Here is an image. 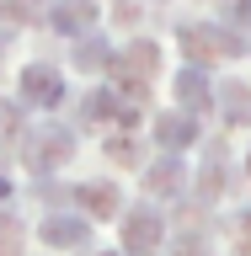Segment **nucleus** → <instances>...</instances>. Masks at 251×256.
Wrapping results in <instances>:
<instances>
[{
	"instance_id": "nucleus-1",
	"label": "nucleus",
	"mask_w": 251,
	"mask_h": 256,
	"mask_svg": "<svg viewBox=\"0 0 251 256\" xmlns=\"http://www.w3.org/2000/svg\"><path fill=\"white\" fill-rule=\"evenodd\" d=\"M22 96H27L32 107H59V96H64L59 70H48V64H27V75H22Z\"/></svg>"
},
{
	"instance_id": "nucleus-2",
	"label": "nucleus",
	"mask_w": 251,
	"mask_h": 256,
	"mask_svg": "<svg viewBox=\"0 0 251 256\" xmlns=\"http://www.w3.org/2000/svg\"><path fill=\"white\" fill-rule=\"evenodd\" d=\"M48 22H54L59 32H86L96 22V0H54Z\"/></svg>"
},
{
	"instance_id": "nucleus-3",
	"label": "nucleus",
	"mask_w": 251,
	"mask_h": 256,
	"mask_svg": "<svg viewBox=\"0 0 251 256\" xmlns=\"http://www.w3.org/2000/svg\"><path fill=\"white\" fill-rule=\"evenodd\" d=\"M182 43L192 48V59H219V54H230V48H235L219 27H187V32H182Z\"/></svg>"
},
{
	"instance_id": "nucleus-4",
	"label": "nucleus",
	"mask_w": 251,
	"mask_h": 256,
	"mask_svg": "<svg viewBox=\"0 0 251 256\" xmlns=\"http://www.w3.org/2000/svg\"><path fill=\"white\" fill-rule=\"evenodd\" d=\"M176 102H187V112H203L208 107V80H203V70H182V75H176Z\"/></svg>"
},
{
	"instance_id": "nucleus-5",
	"label": "nucleus",
	"mask_w": 251,
	"mask_h": 256,
	"mask_svg": "<svg viewBox=\"0 0 251 256\" xmlns=\"http://www.w3.org/2000/svg\"><path fill=\"white\" fill-rule=\"evenodd\" d=\"M192 139H198V128H192V118H182V112H171V118H160V144H166V150H176V144L187 150Z\"/></svg>"
},
{
	"instance_id": "nucleus-6",
	"label": "nucleus",
	"mask_w": 251,
	"mask_h": 256,
	"mask_svg": "<svg viewBox=\"0 0 251 256\" xmlns=\"http://www.w3.org/2000/svg\"><path fill=\"white\" fill-rule=\"evenodd\" d=\"M219 107H224V118H230V123H251V91H246V86H224Z\"/></svg>"
},
{
	"instance_id": "nucleus-7",
	"label": "nucleus",
	"mask_w": 251,
	"mask_h": 256,
	"mask_svg": "<svg viewBox=\"0 0 251 256\" xmlns=\"http://www.w3.org/2000/svg\"><path fill=\"white\" fill-rule=\"evenodd\" d=\"M70 150H75V139H70V134H43V139H38V150H32V166H43V160H64Z\"/></svg>"
},
{
	"instance_id": "nucleus-8",
	"label": "nucleus",
	"mask_w": 251,
	"mask_h": 256,
	"mask_svg": "<svg viewBox=\"0 0 251 256\" xmlns=\"http://www.w3.org/2000/svg\"><path fill=\"white\" fill-rule=\"evenodd\" d=\"M80 235H86V224H80V219H48L43 224V240H48V246H75Z\"/></svg>"
},
{
	"instance_id": "nucleus-9",
	"label": "nucleus",
	"mask_w": 251,
	"mask_h": 256,
	"mask_svg": "<svg viewBox=\"0 0 251 256\" xmlns=\"http://www.w3.org/2000/svg\"><path fill=\"white\" fill-rule=\"evenodd\" d=\"M80 203H86V208H102V214H112V208H118V192H112L107 182H102V187H80Z\"/></svg>"
},
{
	"instance_id": "nucleus-10",
	"label": "nucleus",
	"mask_w": 251,
	"mask_h": 256,
	"mask_svg": "<svg viewBox=\"0 0 251 256\" xmlns=\"http://www.w3.org/2000/svg\"><path fill=\"white\" fill-rule=\"evenodd\" d=\"M176 182H182V176H176V166H171V160H160L155 171H150V187H155V192H171Z\"/></svg>"
},
{
	"instance_id": "nucleus-11",
	"label": "nucleus",
	"mask_w": 251,
	"mask_h": 256,
	"mask_svg": "<svg viewBox=\"0 0 251 256\" xmlns=\"http://www.w3.org/2000/svg\"><path fill=\"white\" fill-rule=\"evenodd\" d=\"M80 64L96 70V64H107V48H80Z\"/></svg>"
},
{
	"instance_id": "nucleus-12",
	"label": "nucleus",
	"mask_w": 251,
	"mask_h": 256,
	"mask_svg": "<svg viewBox=\"0 0 251 256\" xmlns=\"http://www.w3.org/2000/svg\"><path fill=\"white\" fill-rule=\"evenodd\" d=\"M38 16V0H16V22H32Z\"/></svg>"
},
{
	"instance_id": "nucleus-13",
	"label": "nucleus",
	"mask_w": 251,
	"mask_h": 256,
	"mask_svg": "<svg viewBox=\"0 0 251 256\" xmlns=\"http://www.w3.org/2000/svg\"><path fill=\"white\" fill-rule=\"evenodd\" d=\"M6 192H11V182H6V176H0V198H6Z\"/></svg>"
}]
</instances>
